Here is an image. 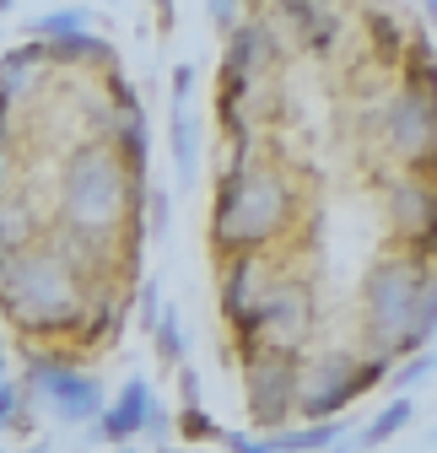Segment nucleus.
I'll return each instance as SVG.
<instances>
[{
  "instance_id": "19",
  "label": "nucleus",
  "mask_w": 437,
  "mask_h": 453,
  "mask_svg": "<svg viewBox=\"0 0 437 453\" xmlns=\"http://www.w3.org/2000/svg\"><path fill=\"white\" fill-rule=\"evenodd\" d=\"M43 49L38 43H22V49H6L0 54V92H6L12 103H22V97H33V87H38V76H43Z\"/></svg>"
},
{
  "instance_id": "9",
  "label": "nucleus",
  "mask_w": 437,
  "mask_h": 453,
  "mask_svg": "<svg viewBox=\"0 0 437 453\" xmlns=\"http://www.w3.org/2000/svg\"><path fill=\"white\" fill-rule=\"evenodd\" d=\"M432 146H437V108L400 81L384 103V157L395 162V173H421Z\"/></svg>"
},
{
  "instance_id": "26",
  "label": "nucleus",
  "mask_w": 437,
  "mask_h": 453,
  "mask_svg": "<svg viewBox=\"0 0 437 453\" xmlns=\"http://www.w3.org/2000/svg\"><path fill=\"white\" fill-rule=\"evenodd\" d=\"M432 372H437V351H416L410 362H395V372H389V383H395V388L405 394L410 383H421V378H432Z\"/></svg>"
},
{
  "instance_id": "23",
  "label": "nucleus",
  "mask_w": 437,
  "mask_h": 453,
  "mask_svg": "<svg viewBox=\"0 0 437 453\" xmlns=\"http://www.w3.org/2000/svg\"><path fill=\"white\" fill-rule=\"evenodd\" d=\"M0 432H33V400L22 378H0Z\"/></svg>"
},
{
  "instance_id": "13",
  "label": "nucleus",
  "mask_w": 437,
  "mask_h": 453,
  "mask_svg": "<svg viewBox=\"0 0 437 453\" xmlns=\"http://www.w3.org/2000/svg\"><path fill=\"white\" fill-rule=\"evenodd\" d=\"M281 270L270 265V254H238L222 265V292H216V303H222V319L238 324L259 308V297L270 292V280H276Z\"/></svg>"
},
{
  "instance_id": "34",
  "label": "nucleus",
  "mask_w": 437,
  "mask_h": 453,
  "mask_svg": "<svg viewBox=\"0 0 437 453\" xmlns=\"http://www.w3.org/2000/svg\"><path fill=\"white\" fill-rule=\"evenodd\" d=\"M157 453H189V448H173V442H162V448H157Z\"/></svg>"
},
{
  "instance_id": "29",
  "label": "nucleus",
  "mask_w": 437,
  "mask_h": 453,
  "mask_svg": "<svg viewBox=\"0 0 437 453\" xmlns=\"http://www.w3.org/2000/svg\"><path fill=\"white\" fill-rule=\"evenodd\" d=\"M179 394H184V405H200V378H195V367H189V362L179 367Z\"/></svg>"
},
{
  "instance_id": "2",
  "label": "nucleus",
  "mask_w": 437,
  "mask_h": 453,
  "mask_svg": "<svg viewBox=\"0 0 437 453\" xmlns=\"http://www.w3.org/2000/svg\"><path fill=\"white\" fill-rule=\"evenodd\" d=\"M141 205V184L125 173L119 151L103 135H87L65 151L54 173V226L71 233L81 249L97 254H125V233Z\"/></svg>"
},
{
  "instance_id": "11",
  "label": "nucleus",
  "mask_w": 437,
  "mask_h": 453,
  "mask_svg": "<svg viewBox=\"0 0 437 453\" xmlns=\"http://www.w3.org/2000/svg\"><path fill=\"white\" fill-rule=\"evenodd\" d=\"M297 367L303 357H249L243 362V405L264 437L292 426L297 416Z\"/></svg>"
},
{
  "instance_id": "32",
  "label": "nucleus",
  "mask_w": 437,
  "mask_h": 453,
  "mask_svg": "<svg viewBox=\"0 0 437 453\" xmlns=\"http://www.w3.org/2000/svg\"><path fill=\"white\" fill-rule=\"evenodd\" d=\"M0 378H12V357H6V346H0Z\"/></svg>"
},
{
  "instance_id": "37",
  "label": "nucleus",
  "mask_w": 437,
  "mask_h": 453,
  "mask_svg": "<svg viewBox=\"0 0 437 453\" xmlns=\"http://www.w3.org/2000/svg\"><path fill=\"white\" fill-rule=\"evenodd\" d=\"M108 453H130V448H108Z\"/></svg>"
},
{
  "instance_id": "15",
  "label": "nucleus",
  "mask_w": 437,
  "mask_h": 453,
  "mask_svg": "<svg viewBox=\"0 0 437 453\" xmlns=\"http://www.w3.org/2000/svg\"><path fill=\"white\" fill-rule=\"evenodd\" d=\"M119 334H125V297H119L114 280H108V287H92V297H87L76 351H103L108 340H119Z\"/></svg>"
},
{
  "instance_id": "31",
  "label": "nucleus",
  "mask_w": 437,
  "mask_h": 453,
  "mask_svg": "<svg viewBox=\"0 0 437 453\" xmlns=\"http://www.w3.org/2000/svg\"><path fill=\"white\" fill-rule=\"evenodd\" d=\"M157 313H162V297H157V287H146V292H141V324L151 329V324H157Z\"/></svg>"
},
{
  "instance_id": "27",
  "label": "nucleus",
  "mask_w": 437,
  "mask_h": 453,
  "mask_svg": "<svg viewBox=\"0 0 437 453\" xmlns=\"http://www.w3.org/2000/svg\"><path fill=\"white\" fill-rule=\"evenodd\" d=\"M222 448L227 453H270L264 432H222Z\"/></svg>"
},
{
  "instance_id": "12",
  "label": "nucleus",
  "mask_w": 437,
  "mask_h": 453,
  "mask_svg": "<svg viewBox=\"0 0 437 453\" xmlns=\"http://www.w3.org/2000/svg\"><path fill=\"white\" fill-rule=\"evenodd\" d=\"M281 38H276V22L270 17H243L233 33H227V60L222 71L243 76V81H270V71L281 65Z\"/></svg>"
},
{
  "instance_id": "30",
  "label": "nucleus",
  "mask_w": 437,
  "mask_h": 453,
  "mask_svg": "<svg viewBox=\"0 0 437 453\" xmlns=\"http://www.w3.org/2000/svg\"><path fill=\"white\" fill-rule=\"evenodd\" d=\"M238 12H243V6H233V0H216V6H211V17H216V27H227V33L238 27Z\"/></svg>"
},
{
  "instance_id": "4",
  "label": "nucleus",
  "mask_w": 437,
  "mask_h": 453,
  "mask_svg": "<svg viewBox=\"0 0 437 453\" xmlns=\"http://www.w3.org/2000/svg\"><path fill=\"white\" fill-rule=\"evenodd\" d=\"M87 297H92V287L43 243H33V249H22L0 265V313L27 340H38V346L76 340Z\"/></svg>"
},
{
  "instance_id": "33",
  "label": "nucleus",
  "mask_w": 437,
  "mask_h": 453,
  "mask_svg": "<svg viewBox=\"0 0 437 453\" xmlns=\"http://www.w3.org/2000/svg\"><path fill=\"white\" fill-rule=\"evenodd\" d=\"M421 12H426V17H432V22H437V0H426V6H421Z\"/></svg>"
},
{
  "instance_id": "5",
  "label": "nucleus",
  "mask_w": 437,
  "mask_h": 453,
  "mask_svg": "<svg viewBox=\"0 0 437 453\" xmlns=\"http://www.w3.org/2000/svg\"><path fill=\"white\" fill-rule=\"evenodd\" d=\"M318 324V303H313V280L308 275H276L270 292L259 297V308L233 329V351L249 357H308V340Z\"/></svg>"
},
{
  "instance_id": "10",
  "label": "nucleus",
  "mask_w": 437,
  "mask_h": 453,
  "mask_svg": "<svg viewBox=\"0 0 437 453\" xmlns=\"http://www.w3.org/2000/svg\"><path fill=\"white\" fill-rule=\"evenodd\" d=\"M168 426H173V416L162 405V394L151 388V378L130 372L119 383V400H108L103 416L92 421V437L108 448H130L135 437H168Z\"/></svg>"
},
{
  "instance_id": "17",
  "label": "nucleus",
  "mask_w": 437,
  "mask_h": 453,
  "mask_svg": "<svg viewBox=\"0 0 437 453\" xmlns=\"http://www.w3.org/2000/svg\"><path fill=\"white\" fill-rule=\"evenodd\" d=\"M38 243V216L22 189H0V265Z\"/></svg>"
},
{
  "instance_id": "8",
  "label": "nucleus",
  "mask_w": 437,
  "mask_h": 453,
  "mask_svg": "<svg viewBox=\"0 0 437 453\" xmlns=\"http://www.w3.org/2000/svg\"><path fill=\"white\" fill-rule=\"evenodd\" d=\"M384 216L395 249H410L421 265H437V184L421 173H395L384 184Z\"/></svg>"
},
{
  "instance_id": "18",
  "label": "nucleus",
  "mask_w": 437,
  "mask_h": 453,
  "mask_svg": "<svg viewBox=\"0 0 437 453\" xmlns=\"http://www.w3.org/2000/svg\"><path fill=\"white\" fill-rule=\"evenodd\" d=\"M270 453H330L335 442H346V416L341 421H297L264 437Z\"/></svg>"
},
{
  "instance_id": "21",
  "label": "nucleus",
  "mask_w": 437,
  "mask_h": 453,
  "mask_svg": "<svg viewBox=\"0 0 437 453\" xmlns=\"http://www.w3.org/2000/svg\"><path fill=\"white\" fill-rule=\"evenodd\" d=\"M362 22H367V33H372L378 60H384V65H400V60H405V49H410V38H405V22H400L395 12H378V6H372Z\"/></svg>"
},
{
  "instance_id": "6",
  "label": "nucleus",
  "mask_w": 437,
  "mask_h": 453,
  "mask_svg": "<svg viewBox=\"0 0 437 453\" xmlns=\"http://www.w3.org/2000/svg\"><path fill=\"white\" fill-rule=\"evenodd\" d=\"M389 372H395V362L389 357H372V351L367 357L351 351V346H341V351H313L297 367V416L303 421H341L362 400V394L384 388Z\"/></svg>"
},
{
  "instance_id": "22",
  "label": "nucleus",
  "mask_w": 437,
  "mask_h": 453,
  "mask_svg": "<svg viewBox=\"0 0 437 453\" xmlns=\"http://www.w3.org/2000/svg\"><path fill=\"white\" fill-rule=\"evenodd\" d=\"M151 340H157L162 367H184L189 362V340H184V324H179V308L173 303H162V313L151 324Z\"/></svg>"
},
{
  "instance_id": "36",
  "label": "nucleus",
  "mask_w": 437,
  "mask_h": 453,
  "mask_svg": "<svg viewBox=\"0 0 437 453\" xmlns=\"http://www.w3.org/2000/svg\"><path fill=\"white\" fill-rule=\"evenodd\" d=\"M6 12H17V6H12V0H0V17H6Z\"/></svg>"
},
{
  "instance_id": "16",
  "label": "nucleus",
  "mask_w": 437,
  "mask_h": 453,
  "mask_svg": "<svg viewBox=\"0 0 437 453\" xmlns=\"http://www.w3.org/2000/svg\"><path fill=\"white\" fill-rule=\"evenodd\" d=\"M276 12H281V22L297 33L303 49H313V54L335 49V38H341V12H335V6H308V0H292V6H276Z\"/></svg>"
},
{
  "instance_id": "14",
  "label": "nucleus",
  "mask_w": 437,
  "mask_h": 453,
  "mask_svg": "<svg viewBox=\"0 0 437 453\" xmlns=\"http://www.w3.org/2000/svg\"><path fill=\"white\" fill-rule=\"evenodd\" d=\"M173 167H179V184L200 179V113H195V65L173 71Z\"/></svg>"
},
{
  "instance_id": "3",
  "label": "nucleus",
  "mask_w": 437,
  "mask_h": 453,
  "mask_svg": "<svg viewBox=\"0 0 437 453\" xmlns=\"http://www.w3.org/2000/svg\"><path fill=\"white\" fill-rule=\"evenodd\" d=\"M362 334L372 357H416L437 340V270L410 249H384L362 275Z\"/></svg>"
},
{
  "instance_id": "25",
  "label": "nucleus",
  "mask_w": 437,
  "mask_h": 453,
  "mask_svg": "<svg viewBox=\"0 0 437 453\" xmlns=\"http://www.w3.org/2000/svg\"><path fill=\"white\" fill-rule=\"evenodd\" d=\"M141 205H146V226L141 233H151V238H162L168 233V221H173V200H168V189H141Z\"/></svg>"
},
{
  "instance_id": "28",
  "label": "nucleus",
  "mask_w": 437,
  "mask_h": 453,
  "mask_svg": "<svg viewBox=\"0 0 437 453\" xmlns=\"http://www.w3.org/2000/svg\"><path fill=\"white\" fill-rule=\"evenodd\" d=\"M12 130H17V103L0 92V151H12Z\"/></svg>"
},
{
  "instance_id": "35",
  "label": "nucleus",
  "mask_w": 437,
  "mask_h": 453,
  "mask_svg": "<svg viewBox=\"0 0 437 453\" xmlns=\"http://www.w3.org/2000/svg\"><path fill=\"white\" fill-rule=\"evenodd\" d=\"M27 453H54V448H49V442H33V448H27Z\"/></svg>"
},
{
  "instance_id": "1",
  "label": "nucleus",
  "mask_w": 437,
  "mask_h": 453,
  "mask_svg": "<svg viewBox=\"0 0 437 453\" xmlns=\"http://www.w3.org/2000/svg\"><path fill=\"white\" fill-rule=\"evenodd\" d=\"M292 226H297V179L276 157L233 146V162L216 179V205H211L216 265L238 254H276Z\"/></svg>"
},
{
  "instance_id": "20",
  "label": "nucleus",
  "mask_w": 437,
  "mask_h": 453,
  "mask_svg": "<svg viewBox=\"0 0 437 453\" xmlns=\"http://www.w3.org/2000/svg\"><path fill=\"white\" fill-rule=\"evenodd\" d=\"M81 33H92L87 6H54V12H43V17L27 22V43H38V49L65 43V38H81Z\"/></svg>"
},
{
  "instance_id": "7",
  "label": "nucleus",
  "mask_w": 437,
  "mask_h": 453,
  "mask_svg": "<svg viewBox=\"0 0 437 453\" xmlns=\"http://www.w3.org/2000/svg\"><path fill=\"white\" fill-rule=\"evenodd\" d=\"M22 388H27L33 405H43L65 426H92L108 405V388L97 383V372L76 367L65 346H38L22 367Z\"/></svg>"
},
{
  "instance_id": "24",
  "label": "nucleus",
  "mask_w": 437,
  "mask_h": 453,
  "mask_svg": "<svg viewBox=\"0 0 437 453\" xmlns=\"http://www.w3.org/2000/svg\"><path fill=\"white\" fill-rule=\"evenodd\" d=\"M173 426H179L184 442H222V426H216V416H211L205 405H184Z\"/></svg>"
}]
</instances>
